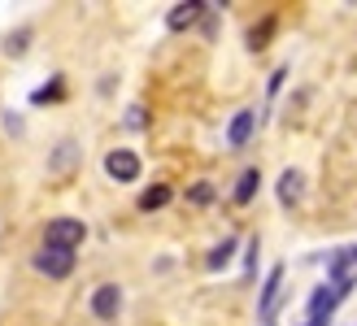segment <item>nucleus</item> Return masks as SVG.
I'll return each mask as SVG.
<instances>
[{"label":"nucleus","mask_w":357,"mask_h":326,"mask_svg":"<svg viewBox=\"0 0 357 326\" xmlns=\"http://www.w3.org/2000/svg\"><path fill=\"white\" fill-rule=\"evenodd\" d=\"M257 187H261V174H257V170H244L240 183H236V205H248V201L257 196Z\"/></svg>","instance_id":"nucleus-11"},{"label":"nucleus","mask_w":357,"mask_h":326,"mask_svg":"<svg viewBox=\"0 0 357 326\" xmlns=\"http://www.w3.org/2000/svg\"><path fill=\"white\" fill-rule=\"evenodd\" d=\"M61 92H66V87H61V79H57V83H48V87H40V92H35L31 100H35V104H44V100H57Z\"/></svg>","instance_id":"nucleus-15"},{"label":"nucleus","mask_w":357,"mask_h":326,"mask_svg":"<svg viewBox=\"0 0 357 326\" xmlns=\"http://www.w3.org/2000/svg\"><path fill=\"white\" fill-rule=\"evenodd\" d=\"M231 252H236V240H222L218 248L209 252V270H222V265L231 261Z\"/></svg>","instance_id":"nucleus-13"},{"label":"nucleus","mask_w":357,"mask_h":326,"mask_svg":"<svg viewBox=\"0 0 357 326\" xmlns=\"http://www.w3.org/2000/svg\"><path fill=\"white\" fill-rule=\"evenodd\" d=\"M279 287H283V265H275L271 274H266V287H261V318H271V313H275Z\"/></svg>","instance_id":"nucleus-10"},{"label":"nucleus","mask_w":357,"mask_h":326,"mask_svg":"<svg viewBox=\"0 0 357 326\" xmlns=\"http://www.w3.org/2000/svg\"><path fill=\"white\" fill-rule=\"evenodd\" d=\"M209 201H213V183H196L188 192V205H209Z\"/></svg>","instance_id":"nucleus-14"},{"label":"nucleus","mask_w":357,"mask_h":326,"mask_svg":"<svg viewBox=\"0 0 357 326\" xmlns=\"http://www.w3.org/2000/svg\"><path fill=\"white\" fill-rule=\"evenodd\" d=\"M201 9H205V5H196V0H188V5H174V9L166 13V26H170V31H188L196 17H201Z\"/></svg>","instance_id":"nucleus-9"},{"label":"nucleus","mask_w":357,"mask_h":326,"mask_svg":"<svg viewBox=\"0 0 357 326\" xmlns=\"http://www.w3.org/2000/svg\"><path fill=\"white\" fill-rule=\"evenodd\" d=\"M353 279H357V248H340V252L327 261V283L340 287V292H349Z\"/></svg>","instance_id":"nucleus-2"},{"label":"nucleus","mask_w":357,"mask_h":326,"mask_svg":"<svg viewBox=\"0 0 357 326\" xmlns=\"http://www.w3.org/2000/svg\"><path fill=\"white\" fill-rule=\"evenodd\" d=\"M105 170H109L114 183H135L139 178V157L131 148H114L109 157H105Z\"/></svg>","instance_id":"nucleus-4"},{"label":"nucleus","mask_w":357,"mask_h":326,"mask_svg":"<svg viewBox=\"0 0 357 326\" xmlns=\"http://www.w3.org/2000/svg\"><path fill=\"white\" fill-rule=\"evenodd\" d=\"M344 292L340 287H331V283H323L314 292V300H310V326H327V318H331V309H335V300H340Z\"/></svg>","instance_id":"nucleus-6"},{"label":"nucleus","mask_w":357,"mask_h":326,"mask_svg":"<svg viewBox=\"0 0 357 326\" xmlns=\"http://www.w3.org/2000/svg\"><path fill=\"white\" fill-rule=\"evenodd\" d=\"M253 126H257V114L253 109H240V114L231 118V126H227V148H244V143L253 139Z\"/></svg>","instance_id":"nucleus-7"},{"label":"nucleus","mask_w":357,"mask_h":326,"mask_svg":"<svg viewBox=\"0 0 357 326\" xmlns=\"http://www.w3.org/2000/svg\"><path fill=\"white\" fill-rule=\"evenodd\" d=\"M118 309H122V292H118V283H100L96 292H92V313H96L100 322H114Z\"/></svg>","instance_id":"nucleus-5"},{"label":"nucleus","mask_w":357,"mask_h":326,"mask_svg":"<svg viewBox=\"0 0 357 326\" xmlns=\"http://www.w3.org/2000/svg\"><path fill=\"white\" fill-rule=\"evenodd\" d=\"M26 40H31V31H17V35H9V52H13V57H22V52H26Z\"/></svg>","instance_id":"nucleus-17"},{"label":"nucleus","mask_w":357,"mask_h":326,"mask_svg":"<svg viewBox=\"0 0 357 326\" xmlns=\"http://www.w3.org/2000/svg\"><path fill=\"white\" fill-rule=\"evenodd\" d=\"M70 161H75V139H66V143H61V153H57V161H52V170H66Z\"/></svg>","instance_id":"nucleus-16"},{"label":"nucleus","mask_w":357,"mask_h":326,"mask_svg":"<svg viewBox=\"0 0 357 326\" xmlns=\"http://www.w3.org/2000/svg\"><path fill=\"white\" fill-rule=\"evenodd\" d=\"M162 205H170V187H166V183H157V187H149V192H139V209H144V213L162 209Z\"/></svg>","instance_id":"nucleus-12"},{"label":"nucleus","mask_w":357,"mask_h":326,"mask_svg":"<svg viewBox=\"0 0 357 326\" xmlns=\"http://www.w3.org/2000/svg\"><path fill=\"white\" fill-rule=\"evenodd\" d=\"M35 270L48 279H66L70 270H75V252H66V248H44V252H35Z\"/></svg>","instance_id":"nucleus-3"},{"label":"nucleus","mask_w":357,"mask_h":326,"mask_svg":"<svg viewBox=\"0 0 357 326\" xmlns=\"http://www.w3.org/2000/svg\"><path fill=\"white\" fill-rule=\"evenodd\" d=\"M301 192H305V178H301V170H283V174H279V205H283V209L301 205Z\"/></svg>","instance_id":"nucleus-8"},{"label":"nucleus","mask_w":357,"mask_h":326,"mask_svg":"<svg viewBox=\"0 0 357 326\" xmlns=\"http://www.w3.org/2000/svg\"><path fill=\"white\" fill-rule=\"evenodd\" d=\"M83 240H87V226L79 222V217H52L48 231H44V248H66V252H75Z\"/></svg>","instance_id":"nucleus-1"}]
</instances>
